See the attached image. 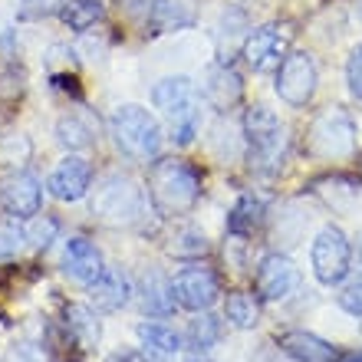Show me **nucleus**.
<instances>
[{
  "instance_id": "obj_26",
  "label": "nucleus",
  "mask_w": 362,
  "mask_h": 362,
  "mask_svg": "<svg viewBox=\"0 0 362 362\" xmlns=\"http://www.w3.org/2000/svg\"><path fill=\"white\" fill-rule=\"evenodd\" d=\"M57 139L66 145L69 152L89 148V145H93V125L83 122L79 115H63V119L57 122Z\"/></svg>"
},
{
  "instance_id": "obj_31",
  "label": "nucleus",
  "mask_w": 362,
  "mask_h": 362,
  "mask_svg": "<svg viewBox=\"0 0 362 362\" xmlns=\"http://www.w3.org/2000/svg\"><path fill=\"white\" fill-rule=\"evenodd\" d=\"M339 306H343L346 313L362 316V276H356V280L346 284V290L339 293Z\"/></svg>"
},
{
  "instance_id": "obj_33",
  "label": "nucleus",
  "mask_w": 362,
  "mask_h": 362,
  "mask_svg": "<svg viewBox=\"0 0 362 362\" xmlns=\"http://www.w3.org/2000/svg\"><path fill=\"white\" fill-rule=\"evenodd\" d=\"M0 362H37V359H33V356L27 353V349H10V353L4 356Z\"/></svg>"
},
{
  "instance_id": "obj_10",
  "label": "nucleus",
  "mask_w": 362,
  "mask_h": 362,
  "mask_svg": "<svg viewBox=\"0 0 362 362\" xmlns=\"http://www.w3.org/2000/svg\"><path fill=\"white\" fill-rule=\"evenodd\" d=\"M286 43H290V27H286V23H267V27L254 30V33L244 40V49H240V53H244L250 69L264 73V69L280 63Z\"/></svg>"
},
{
  "instance_id": "obj_30",
  "label": "nucleus",
  "mask_w": 362,
  "mask_h": 362,
  "mask_svg": "<svg viewBox=\"0 0 362 362\" xmlns=\"http://www.w3.org/2000/svg\"><path fill=\"white\" fill-rule=\"evenodd\" d=\"M346 83H349V93L356 99H362V43L349 53V63H346Z\"/></svg>"
},
{
  "instance_id": "obj_3",
  "label": "nucleus",
  "mask_w": 362,
  "mask_h": 362,
  "mask_svg": "<svg viewBox=\"0 0 362 362\" xmlns=\"http://www.w3.org/2000/svg\"><path fill=\"white\" fill-rule=\"evenodd\" d=\"M155 105L165 112L168 125H172L175 145H191L201 129V109H198V93L188 76H168L152 89Z\"/></svg>"
},
{
  "instance_id": "obj_27",
  "label": "nucleus",
  "mask_w": 362,
  "mask_h": 362,
  "mask_svg": "<svg viewBox=\"0 0 362 362\" xmlns=\"http://www.w3.org/2000/svg\"><path fill=\"white\" fill-rule=\"evenodd\" d=\"M30 158V142L23 135H4L0 139V165H23Z\"/></svg>"
},
{
  "instance_id": "obj_8",
  "label": "nucleus",
  "mask_w": 362,
  "mask_h": 362,
  "mask_svg": "<svg viewBox=\"0 0 362 362\" xmlns=\"http://www.w3.org/2000/svg\"><path fill=\"white\" fill-rule=\"evenodd\" d=\"M316 79H320V73H316L313 57L310 53H290V57H284L280 69H276V95L286 105L300 109V105H306L313 99Z\"/></svg>"
},
{
  "instance_id": "obj_7",
  "label": "nucleus",
  "mask_w": 362,
  "mask_h": 362,
  "mask_svg": "<svg viewBox=\"0 0 362 362\" xmlns=\"http://www.w3.org/2000/svg\"><path fill=\"white\" fill-rule=\"evenodd\" d=\"M310 257H313L316 280L326 286H333V284H339V280H346V274H349L353 247H349V240H346V234L339 228H323L316 234Z\"/></svg>"
},
{
  "instance_id": "obj_1",
  "label": "nucleus",
  "mask_w": 362,
  "mask_h": 362,
  "mask_svg": "<svg viewBox=\"0 0 362 362\" xmlns=\"http://www.w3.org/2000/svg\"><path fill=\"white\" fill-rule=\"evenodd\" d=\"M244 142H247V165L250 172L274 178L286 165L290 155V132L286 125L270 112L267 105H254L244 112Z\"/></svg>"
},
{
  "instance_id": "obj_6",
  "label": "nucleus",
  "mask_w": 362,
  "mask_h": 362,
  "mask_svg": "<svg viewBox=\"0 0 362 362\" xmlns=\"http://www.w3.org/2000/svg\"><path fill=\"white\" fill-rule=\"evenodd\" d=\"M306 148L316 158H346L356 148V122L353 115L333 105L313 119L310 132H306Z\"/></svg>"
},
{
  "instance_id": "obj_25",
  "label": "nucleus",
  "mask_w": 362,
  "mask_h": 362,
  "mask_svg": "<svg viewBox=\"0 0 362 362\" xmlns=\"http://www.w3.org/2000/svg\"><path fill=\"white\" fill-rule=\"evenodd\" d=\"M224 316H228L230 326H238V329H254V326H257V320H260L257 296L244 293V290L230 293L228 303H224Z\"/></svg>"
},
{
  "instance_id": "obj_5",
  "label": "nucleus",
  "mask_w": 362,
  "mask_h": 362,
  "mask_svg": "<svg viewBox=\"0 0 362 362\" xmlns=\"http://www.w3.org/2000/svg\"><path fill=\"white\" fill-rule=\"evenodd\" d=\"M145 211V191L129 175H105L93 191V214L103 224H135Z\"/></svg>"
},
{
  "instance_id": "obj_17",
  "label": "nucleus",
  "mask_w": 362,
  "mask_h": 362,
  "mask_svg": "<svg viewBox=\"0 0 362 362\" xmlns=\"http://www.w3.org/2000/svg\"><path fill=\"white\" fill-rule=\"evenodd\" d=\"M280 349L296 362H339V353H336L333 343H326V339L306 333V329L284 333L280 336Z\"/></svg>"
},
{
  "instance_id": "obj_34",
  "label": "nucleus",
  "mask_w": 362,
  "mask_h": 362,
  "mask_svg": "<svg viewBox=\"0 0 362 362\" xmlns=\"http://www.w3.org/2000/svg\"><path fill=\"white\" fill-rule=\"evenodd\" d=\"M339 362H362V349H353V353L339 356Z\"/></svg>"
},
{
  "instance_id": "obj_2",
  "label": "nucleus",
  "mask_w": 362,
  "mask_h": 362,
  "mask_svg": "<svg viewBox=\"0 0 362 362\" xmlns=\"http://www.w3.org/2000/svg\"><path fill=\"white\" fill-rule=\"evenodd\" d=\"M148 194L162 214H185L201 198V175L185 158H162L152 165Z\"/></svg>"
},
{
  "instance_id": "obj_15",
  "label": "nucleus",
  "mask_w": 362,
  "mask_h": 362,
  "mask_svg": "<svg viewBox=\"0 0 362 362\" xmlns=\"http://www.w3.org/2000/svg\"><path fill=\"white\" fill-rule=\"evenodd\" d=\"M129 293H132V286H129V280H125V274L119 267H105L103 274L89 284V300H93V306L99 313L122 310V306L129 303Z\"/></svg>"
},
{
  "instance_id": "obj_4",
  "label": "nucleus",
  "mask_w": 362,
  "mask_h": 362,
  "mask_svg": "<svg viewBox=\"0 0 362 362\" xmlns=\"http://www.w3.org/2000/svg\"><path fill=\"white\" fill-rule=\"evenodd\" d=\"M115 145L135 162H152L162 152V125L142 105H119L109 119Z\"/></svg>"
},
{
  "instance_id": "obj_32",
  "label": "nucleus",
  "mask_w": 362,
  "mask_h": 362,
  "mask_svg": "<svg viewBox=\"0 0 362 362\" xmlns=\"http://www.w3.org/2000/svg\"><path fill=\"white\" fill-rule=\"evenodd\" d=\"M66 0H20V17L33 20V17H47L53 10H59Z\"/></svg>"
},
{
  "instance_id": "obj_12",
  "label": "nucleus",
  "mask_w": 362,
  "mask_h": 362,
  "mask_svg": "<svg viewBox=\"0 0 362 362\" xmlns=\"http://www.w3.org/2000/svg\"><path fill=\"white\" fill-rule=\"evenodd\" d=\"M0 204H4V211H7L10 218L30 221L40 214L43 188H40V181L30 172H17L0 185Z\"/></svg>"
},
{
  "instance_id": "obj_9",
  "label": "nucleus",
  "mask_w": 362,
  "mask_h": 362,
  "mask_svg": "<svg viewBox=\"0 0 362 362\" xmlns=\"http://www.w3.org/2000/svg\"><path fill=\"white\" fill-rule=\"evenodd\" d=\"M172 293H175V303L191 310V313H204L211 306L218 303V293H221V284L214 270L208 267H185L178 276L172 280Z\"/></svg>"
},
{
  "instance_id": "obj_18",
  "label": "nucleus",
  "mask_w": 362,
  "mask_h": 362,
  "mask_svg": "<svg viewBox=\"0 0 362 362\" xmlns=\"http://www.w3.org/2000/svg\"><path fill=\"white\" fill-rule=\"evenodd\" d=\"M63 323H66V336L79 349H95L103 339V323L95 320V310L83 303H69L63 310Z\"/></svg>"
},
{
  "instance_id": "obj_21",
  "label": "nucleus",
  "mask_w": 362,
  "mask_h": 362,
  "mask_svg": "<svg viewBox=\"0 0 362 362\" xmlns=\"http://www.w3.org/2000/svg\"><path fill=\"white\" fill-rule=\"evenodd\" d=\"M221 333H224V329H221V320L204 310V313H198L188 323V329H185V343H188V349H194V353L201 356V353H208L211 346H218Z\"/></svg>"
},
{
  "instance_id": "obj_20",
  "label": "nucleus",
  "mask_w": 362,
  "mask_h": 362,
  "mask_svg": "<svg viewBox=\"0 0 362 362\" xmlns=\"http://www.w3.org/2000/svg\"><path fill=\"white\" fill-rule=\"evenodd\" d=\"M142 303L152 316H168L175 313V293H172V280H165L158 270L145 274L142 280Z\"/></svg>"
},
{
  "instance_id": "obj_29",
  "label": "nucleus",
  "mask_w": 362,
  "mask_h": 362,
  "mask_svg": "<svg viewBox=\"0 0 362 362\" xmlns=\"http://www.w3.org/2000/svg\"><path fill=\"white\" fill-rule=\"evenodd\" d=\"M23 240H27V228H20V224H4V228H0V260L13 257Z\"/></svg>"
},
{
  "instance_id": "obj_36",
  "label": "nucleus",
  "mask_w": 362,
  "mask_h": 362,
  "mask_svg": "<svg viewBox=\"0 0 362 362\" xmlns=\"http://www.w3.org/2000/svg\"><path fill=\"white\" fill-rule=\"evenodd\" d=\"M191 362H211V359H191Z\"/></svg>"
},
{
  "instance_id": "obj_24",
  "label": "nucleus",
  "mask_w": 362,
  "mask_h": 362,
  "mask_svg": "<svg viewBox=\"0 0 362 362\" xmlns=\"http://www.w3.org/2000/svg\"><path fill=\"white\" fill-rule=\"evenodd\" d=\"M139 339H142L145 349H152V353H158V356L181 353V343H185L172 326H165V323H142L139 326Z\"/></svg>"
},
{
  "instance_id": "obj_14",
  "label": "nucleus",
  "mask_w": 362,
  "mask_h": 362,
  "mask_svg": "<svg viewBox=\"0 0 362 362\" xmlns=\"http://www.w3.org/2000/svg\"><path fill=\"white\" fill-rule=\"evenodd\" d=\"M204 99H208L218 112H228L230 105L240 103V95H244V83H240L238 69H230L228 63H218V66L208 69V76H204Z\"/></svg>"
},
{
  "instance_id": "obj_19",
  "label": "nucleus",
  "mask_w": 362,
  "mask_h": 362,
  "mask_svg": "<svg viewBox=\"0 0 362 362\" xmlns=\"http://www.w3.org/2000/svg\"><path fill=\"white\" fill-rule=\"evenodd\" d=\"M191 23V13L178 0H145V27L152 33H168Z\"/></svg>"
},
{
  "instance_id": "obj_23",
  "label": "nucleus",
  "mask_w": 362,
  "mask_h": 362,
  "mask_svg": "<svg viewBox=\"0 0 362 362\" xmlns=\"http://www.w3.org/2000/svg\"><path fill=\"white\" fill-rule=\"evenodd\" d=\"M260 221H264V201L257 194H244L228 214V230L230 234H254Z\"/></svg>"
},
{
  "instance_id": "obj_11",
  "label": "nucleus",
  "mask_w": 362,
  "mask_h": 362,
  "mask_svg": "<svg viewBox=\"0 0 362 362\" xmlns=\"http://www.w3.org/2000/svg\"><path fill=\"white\" fill-rule=\"evenodd\" d=\"M296 286H300V270L290 257L284 254H267V257L260 260L257 267V296L260 300H286V296L293 293Z\"/></svg>"
},
{
  "instance_id": "obj_37",
  "label": "nucleus",
  "mask_w": 362,
  "mask_h": 362,
  "mask_svg": "<svg viewBox=\"0 0 362 362\" xmlns=\"http://www.w3.org/2000/svg\"><path fill=\"white\" fill-rule=\"evenodd\" d=\"M359 260H362V244H359Z\"/></svg>"
},
{
  "instance_id": "obj_28",
  "label": "nucleus",
  "mask_w": 362,
  "mask_h": 362,
  "mask_svg": "<svg viewBox=\"0 0 362 362\" xmlns=\"http://www.w3.org/2000/svg\"><path fill=\"white\" fill-rule=\"evenodd\" d=\"M57 238V221L53 218H30V228H27V240L33 244L37 250H47Z\"/></svg>"
},
{
  "instance_id": "obj_13",
  "label": "nucleus",
  "mask_w": 362,
  "mask_h": 362,
  "mask_svg": "<svg viewBox=\"0 0 362 362\" xmlns=\"http://www.w3.org/2000/svg\"><path fill=\"white\" fill-rule=\"evenodd\" d=\"M89 185H93V165L86 158H79V155L63 158L47 181L49 194L59 201H79L89 191Z\"/></svg>"
},
{
  "instance_id": "obj_16",
  "label": "nucleus",
  "mask_w": 362,
  "mask_h": 362,
  "mask_svg": "<svg viewBox=\"0 0 362 362\" xmlns=\"http://www.w3.org/2000/svg\"><path fill=\"white\" fill-rule=\"evenodd\" d=\"M63 267H66V274L73 276V280H79V284H93L95 276L103 274V254H99V247H95L93 240L86 238H73L66 244V254H63Z\"/></svg>"
},
{
  "instance_id": "obj_22",
  "label": "nucleus",
  "mask_w": 362,
  "mask_h": 362,
  "mask_svg": "<svg viewBox=\"0 0 362 362\" xmlns=\"http://www.w3.org/2000/svg\"><path fill=\"white\" fill-rule=\"evenodd\" d=\"M59 17L66 23L69 30H76V33H86L93 30L99 20H103V4L99 0H66L63 7H59Z\"/></svg>"
},
{
  "instance_id": "obj_35",
  "label": "nucleus",
  "mask_w": 362,
  "mask_h": 362,
  "mask_svg": "<svg viewBox=\"0 0 362 362\" xmlns=\"http://www.w3.org/2000/svg\"><path fill=\"white\" fill-rule=\"evenodd\" d=\"M356 13H359V20H362V0H356Z\"/></svg>"
}]
</instances>
